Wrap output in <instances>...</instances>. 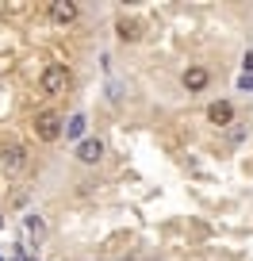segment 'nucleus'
I'll list each match as a JSON object with an SVG mask.
<instances>
[{
    "label": "nucleus",
    "instance_id": "1",
    "mask_svg": "<svg viewBox=\"0 0 253 261\" xmlns=\"http://www.w3.org/2000/svg\"><path fill=\"white\" fill-rule=\"evenodd\" d=\"M62 127H66V119L58 112H39L35 115V135H39L42 142H58L62 139Z\"/></svg>",
    "mask_w": 253,
    "mask_h": 261
},
{
    "label": "nucleus",
    "instance_id": "2",
    "mask_svg": "<svg viewBox=\"0 0 253 261\" xmlns=\"http://www.w3.org/2000/svg\"><path fill=\"white\" fill-rule=\"evenodd\" d=\"M39 85H42V92H46V96H58V92L69 89V69H66V65H46V69H42V77H39Z\"/></svg>",
    "mask_w": 253,
    "mask_h": 261
},
{
    "label": "nucleus",
    "instance_id": "3",
    "mask_svg": "<svg viewBox=\"0 0 253 261\" xmlns=\"http://www.w3.org/2000/svg\"><path fill=\"white\" fill-rule=\"evenodd\" d=\"M0 165H4V173H23L27 169V150L19 146V142H4V150H0Z\"/></svg>",
    "mask_w": 253,
    "mask_h": 261
},
{
    "label": "nucleus",
    "instance_id": "4",
    "mask_svg": "<svg viewBox=\"0 0 253 261\" xmlns=\"http://www.w3.org/2000/svg\"><path fill=\"white\" fill-rule=\"evenodd\" d=\"M46 16L54 19L58 27H69V23H77V16H81V8H77L73 0H54V4H46Z\"/></svg>",
    "mask_w": 253,
    "mask_h": 261
},
{
    "label": "nucleus",
    "instance_id": "5",
    "mask_svg": "<svg viewBox=\"0 0 253 261\" xmlns=\"http://www.w3.org/2000/svg\"><path fill=\"white\" fill-rule=\"evenodd\" d=\"M180 85H184L188 92H204L207 85H211V73H207L204 65H188L184 77H180Z\"/></svg>",
    "mask_w": 253,
    "mask_h": 261
},
{
    "label": "nucleus",
    "instance_id": "6",
    "mask_svg": "<svg viewBox=\"0 0 253 261\" xmlns=\"http://www.w3.org/2000/svg\"><path fill=\"white\" fill-rule=\"evenodd\" d=\"M207 119H211L215 127H230V123H234V104H230V100H215V104L207 108Z\"/></svg>",
    "mask_w": 253,
    "mask_h": 261
},
{
    "label": "nucleus",
    "instance_id": "7",
    "mask_svg": "<svg viewBox=\"0 0 253 261\" xmlns=\"http://www.w3.org/2000/svg\"><path fill=\"white\" fill-rule=\"evenodd\" d=\"M115 35H119L123 42H138L142 39V23L134 16H119L115 19Z\"/></svg>",
    "mask_w": 253,
    "mask_h": 261
},
{
    "label": "nucleus",
    "instance_id": "8",
    "mask_svg": "<svg viewBox=\"0 0 253 261\" xmlns=\"http://www.w3.org/2000/svg\"><path fill=\"white\" fill-rule=\"evenodd\" d=\"M100 158H104V142L100 139H85L81 146H77V162L81 165H96Z\"/></svg>",
    "mask_w": 253,
    "mask_h": 261
},
{
    "label": "nucleus",
    "instance_id": "9",
    "mask_svg": "<svg viewBox=\"0 0 253 261\" xmlns=\"http://www.w3.org/2000/svg\"><path fill=\"white\" fill-rule=\"evenodd\" d=\"M62 135H66V139H81L85 135V115H73V119L62 127Z\"/></svg>",
    "mask_w": 253,
    "mask_h": 261
},
{
    "label": "nucleus",
    "instance_id": "10",
    "mask_svg": "<svg viewBox=\"0 0 253 261\" xmlns=\"http://www.w3.org/2000/svg\"><path fill=\"white\" fill-rule=\"evenodd\" d=\"M23 227H27V234H31V238H42V234H46V223H42L39 215H27Z\"/></svg>",
    "mask_w": 253,
    "mask_h": 261
},
{
    "label": "nucleus",
    "instance_id": "11",
    "mask_svg": "<svg viewBox=\"0 0 253 261\" xmlns=\"http://www.w3.org/2000/svg\"><path fill=\"white\" fill-rule=\"evenodd\" d=\"M242 65H245V73L253 77V50H245V58H242Z\"/></svg>",
    "mask_w": 253,
    "mask_h": 261
},
{
    "label": "nucleus",
    "instance_id": "12",
    "mask_svg": "<svg viewBox=\"0 0 253 261\" xmlns=\"http://www.w3.org/2000/svg\"><path fill=\"white\" fill-rule=\"evenodd\" d=\"M115 261H138V257H115Z\"/></svg>",
    "mask_w": 253,
    "mask_h": 261
}]
</instances>
